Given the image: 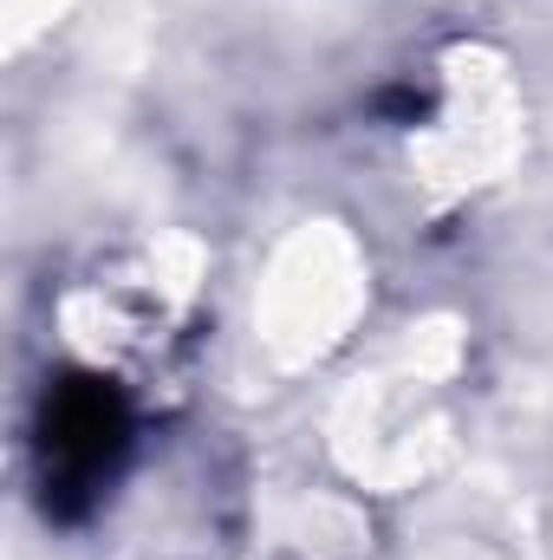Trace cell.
<instances>
[{"label": "cell", "mask_w": 553, "mask_h": 560, "mask_svg": "<svg viewBox=\"0 0 553 560\" xmlns=\"http://www.w3.org/2000/svg\"><path fill=\"white\" fill-rule=\"evenodd\" d=\"M131 443V411L105 378H59L39 405V476L59 515H79Z\"/></svg>", "instance_id": "1"}]
</instances>
